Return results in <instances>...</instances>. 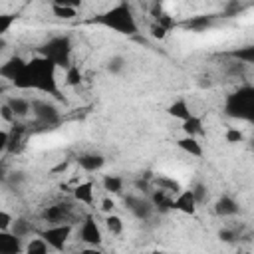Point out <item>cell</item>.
Masks as SVG:
<instances>
[{"label": "cell", "mask_w": 254, "mask_h": 254, "mask_svg": "<svg viewBox=\"0 0 254 254\" xmlns=\"http://www.w3.org/2000/svg\"><path fill=\"white\" fill-rule=\"evenodd\" d=\"M101 183H103V189L111 194H121L123 192V179L117 177V175H105Z\"/></svg>", "instance_id": "cb8c5ba5"}, {"label": "cell", "mask_w": 254, "mask_h": 254, "mask_svg": "<svg viewBox=\"0 0 254 254\" xmlns=\"http://www.w3.org/2000/svg\"><path fill=\"white\" fill-rule=\"evenodd\" d=\"M189 190L192 192V196H194L196 204L206 202V198H208V189H206V185H204V183H194V185H192V189H189Z\"/></svg>", "instance_id": "4dcf8cb0"}, {"label": "cell", "mask_w": 254, "mask_h": 254, "mask_svg": "<svg viewBox=\"0 0 254 254\" xmlns=\"http://www.w3.org/2000/svg\"><path fill=\"white\" fill-rule=\"evenodd\" d=\"M6 105L12 109V113H14L16 117H26V115L32 111V103H30L28 99H24V97H10V99L6 101Z\"/></svg>", "instance_id": "7402d4cb"}, {"label": "cell", "mask_w": 254, "mask_h": 254, "mask_svg": "<svg viewBox=\"0 0 254 254\" xmlns=\"http://www.w3.org/2000/svg\"><path fill=\"white\" fill-rule=\"evenodd\" d=\"M196 200L190 190H181L179 194L173 196V210L185 212V214H194L196 212Z\"/></svg>", "instance_id": "8fae6325"}, {"label": "cell", "mask_w": 254, "mask_h": 254, "mask_svg": "<svg viewBox=\"0 0 254 254\" xmlns=\"http://www.w3.org/2000/svg\"><path fill=\"white\" fill-rule=\"evenodd\" d=\"M234 56L238 58V60H244L246 64H250L252 60H254V48H244V50H238V52H234Z\"/></svg>", "instance_id": "e575fe53"}, {"label": "cell", "mask_w": 254, "mask_h": 254, "mask_svg": "<svg viewBox=\"0 0 254 254\" xmlns=\"http://www.w3.org/2000/svg\"><path fill=\"white\" fill-rule=\"evenodd\" d=\"M4 50H6V40H4V38H0V54H2Z\"/></svg>", "instance_id": "b9f144b4"}, {"label": "cell", "mask_w": 254, "mask_h": 254, "mask_svg": "<svg viewBox=\"0 0 254 254\" xmlns=\"http://www.w3.org/2000/svg\"><path fill=\"white\" fill-rule=\"evenodd\" d=\"M177 145H179L181 151H185L192 157H202V147H200L198 139H194V137H181L177 141Z\"/></svg>", "instance_id": "603a6c76"}, {"label": "cell", "mask_w": 254, "mask_h": 254, "mask_svg": "<svg viewBox=\"0 0 254 254\" xmlns=\"http://www.w3.org/2000/svg\"><path fill=\"white\" fill-rule=\"evenodd\" d=\"M32 222L30 220H26V218H16L14 222H12V228H10V232L12 234H16L18 238H24V236H28V234H32Z\"/></svg>", "instance_id": "484cf974"}, {"label": "cell", "mask_w": 254, "mask_h": 254, "mask_svg": "<svg viewBox=\"0 0 254 254\" xmlns=\"http://www.w3.org/2000/svg\"><path fill=\"white\" fill-rule=\"evenodd\" d=\"M0 175H2V165H0Z\"/></svg>", "instance_id": "ee69618b"}, {"label": "cell", "mask_w": 254, "mask_h": 254, "mask_svg": "<svg viewBox=\"0 0 254 254\" xmlns=\"http://www.w3.org/2000/svg\"><path fill=\"white\" fill-rule=\"evenodd\" d=\"M95 22H99L101 26H105V28L117 32V34H123V36H133V34L139 32L135 14H133V10L127 2H119V4L111 6L101 16H97Z\"/></svg>", "instance_id": "6da1fadb"}, {"label": "cell", "mask_w": 254, "mask_h": 254, "mask_svg": "<svg viewBox=\"0 0 254 254\" xmlns=\"http://www.w3.org/2000/svg\"><path fill=\"white\" fill-rule=\"evenodd\" d=\"M26 133H28V127L24 123H14L12 129L8 131V153H20V149L24 147V141H26Z\"/></svg>", "instance_id": "30bf717a"}, {"label": "cell", "mask_w": 254, "mask_h": 254, "mask_svg": "<svg viewBox=\"0 0 254 254\" xmlns=\"http://www.w3.org/2000/svg\"><path fill=\"white\" fill-rule=\"evenodd\" d=\"M149 202L153 204V208L157 210V212H169V210H173V194H169V192H165V190H161V189H155L153 192H151V196H149Z\"/></svg>", "instance_id": "5bb4252c"}, {"label": "cell", "mask_w": 254, "mask_h": 254, "mask_svg": "<svg viewBox=\"0 0 254 254\" xmlns=\"http://www.w3.org/2000/svg\"><path fill=\"white\" fill-rule=\"evenodd\" d=\"M77 165H79L83 171H87V173H95V171L103 169L105 157L99 155V153H83V155L77 157Z\"/></svg>", "instance_id": "2e32d148"}, {"label": "cell", "mask_w": 254, "mask_h": 254, "mask_svg": "<svg viewBox=\"0 0 254 254\" xmlns=\"http://www.w3.org/2000/svg\"><path fill=\"white\" fill-rule=\"evenodd\" d=\"M224 111L230 117L250 121L254 117V89H252V85H244V87L236 89L234 93H230L226 97Z\"/></svg>", "instance_id": "3957f363"}, {"label": "cell", "mask_w": 254, "mask_h": 254, "mask_svg": "<svg viewBox=\"0 0 254 254\" xmlns=\"http://www.w3.org/2000/svg\"><path fill=\"white\" fill-rule=\"evenodd\" d=\"M125 65H127V62H125L123 56H111L109 62H107V71L113 73V75H117V73H121L125 69Z\"/></svg>", "instance_id": "f1b7e54d"}, {"label": "cell", "mask_w": 254, "mask_h": 254, "mask_svg": "<svg viewBox=\"0 0 254 254\" xmlns=\"http://www.w3.org/2000/svg\"><path fill=\"white\" fill-rule=\"evenodd\" d=\"M79 240L81 242H85L87 246H99L101 244V228H99V224L91 218V216H85L83 218V222H81V226H79Z\"/></svg>", "instance_id": "ba28073f"}, {"label": "cell", "mask_w": 254, "mask_h": 254, "mask_svg": "<svg viewBox=\"0 0 254 254\" xmlns=\"http://www.w3.org/2000/svg\"><path fill=\"white\" fill-rule=\"evenodd\" d=\"M113 206H115L113 198H109V196H107V198H103V200H101V210H103V212H109V214H111Z\"/></svg>", "instance_id": "f35d334b"}, {"label": "cell", "mask_w": 254, "mask_h": 254, "mask_svg": "<svg viewBox=\"0 0 254 254\" xmlns=\"http://www.w3.org/2000/svg\"><path fill=\"white\" fill-rule=\"evenodd\" d=\"M14 22H16V16L14 14H0V38L12 28Z\"/></svg>", "instance_id": "d6a6232c"}, {"label": "cell", "mask_w": 254, "mask_h": 254, "mask_svg": "<svg viewBox=\"0 0 254 254\" xmlns=\"http://www.w3.org/2000/svg\"><path fill=\"white\" fill-rule=\"evenodd\" d=\"M149 254H165V252H161V250H153V252H149Z\"/></svg>", "instance_id": "7bdbcfd3"}, {"label": "cell", "mask_w": 254, "mask_h": 254, "mask_svg": "<svg viewBox=\"0 0 254 254\" xmlns=\"http://www.w3.org/2000/svg\"><path fill=\"white\" fill-rule=\"evenodd\" d=\"M218 238H220L222 242H228V244H232V242H236L238 234H236L234 230H230V228H222V230L218 232Z\"/></svg>", "instance_id": "d590c367"}, {"label": "cell", "mask_w": 254, "mask_h": 254, "mask_svg": "<svg viewBox=\"0 0 254 254\" xmlns=\"http://www.w3.org/2000/svg\"><path fill=\"white\" fill-rule=\"evenodd\" d=\"M24 254H48V244H46L42 238H32V240L26 244Z\"/></svg>", "instance_id": "83f0119b"}, {"label": "cell", "mask_w": 254, "mask_h": 254, "mask_svg": "<svg viewBox=\"0 0 254 254\" xmlns=\"http://www.w3.org/2000/svg\"><path fill=\"white\" fill-rule=\"evenodd\" d=\"M32 113H34V119H36V127L40 131L52 129L60 123V111L50 101H40V99L32 101Z\"/></svg>", "instance_id": "5b68a950"}, {"label": "cell", "mask_w": 254, "mask_h": 254, "mask_svg": "<svg viewBox=\"0 0 254 254\" xmlns=\"http://www.w3.org/2000/svg\"><path fill=\"white\" fill-rule=\"evenodd\" d=\"M0 117H2L4 121H8V123H12V125L16 123V115L12 113V109H10V107H8L6 103H4V105H0Z\"/></svg>", "instance_id": "74e56055"}, {"label": "cell", "mask_w": 254, "mask_h": 254, "mask_svg": "<svg viewBox=\"0 0 254 254\" xmlns=\"http://www.w3.org/2000/svg\"><path fill=\"white\" fill-rule=\"evenodd\" d=\"M167 113L171 115V117H175V119H181V121H185V119H189L192 113H190V107H189V103H187V99H175L169 107H167Z\"/></svg>", "instance_id": "ffe728a7"}, {"label": "cell", "mask_w": 254, "mask_h": 254, "mask_svg": "<svg viewBox=\"0 0 254 254\" xmlns=\"http://www.w3.org/2000/svg\"><path fill=\"white\" fill-rule=\"evenodd\" d=\"M212 24H214V18L212 16H192V18H189V20L183 22V28L185 30H190V32H206Z\"/></svg>", "instance_id": "ac0fdd59"}, {"label": "cell", "mask_w": 254, "mask_h": 254, "mask_svg": "<svg viewBox=\"0 0 254 254\" xmlns=\"http://www.w3.org/2000/svg\"><path fill=\"white\" fill-rule=\"evenodd\" d=\"M42 218L48 222V226L71 224L73 222V206L69 202H56L52 206H46V210L42 212Z\"/></svg>", "instance_id": "52a82bcc"}, {"label": "cell", "mask_w": 254, "mask_h": 254, "mask_svg": "<svg viewBox=\"0 0 254 254\" xmlns=\"http://www.w3.org/2000/svg\"><path fill=\"white\" fill-rule=\"evenodd\" d=\"M105 228L113 234V236H119L121 232H123V220H121V216H117V214H107L105 216Z\"/></svg>", "instance_id": "4316f807"}, {"label": "cell", "mask_w": 254, "mask_h": 254, "mask_svg": "<svg viewBox=\"0 0 254 254\" xmlns=\"http://www.w3.org/2000/svg\"><path fill=\"white\" fill-rule=\"evenodd\" d=\"M56 65L38 56V58H32L28 62V71H30V79H32V89H38L42 93H48V95H56L60 97V89H58V79H56Z\"/></svg>", "instance_id": "7a4b0ae2"}, {"label": "cell", "mask_w": 254, "mask_h": 254, "mask_svg": "<svg viewBox=\"0 0 254 254\" xmlns=\"http://www.w3.org/2000/svg\"><path fill=\"white\" fill-rule=\"evenodd\" d=\"M238 210H240L238 202H236L232 196H228V194H222V196L216 200V204H214V212H216L218 216H222V218L234 216V214H238Z\"/></svg>", "instance_id": "e0dca14e"}, {"label": "cell", "mask_w": 254, "mask_h": 254, "mask_svg": "<svg viewBox=\"0 0 254 254\" xmlns=\"http://www.w3.org/2000/svg\"><path fill=\"white\" fill-rule=\"evenodd\" d=\"M224 139H226V143H242L244 141V133L238 129V127H228L226 129V133H224Z\"/></svg>", "instance_id": "1f68e13d"}, {"label": "cell", "mask_w": 254, "mask_h": 254, "mask_svg": "<svg viewBox=\"0 0 254 254\" xmlns=\"http://www.w3.org/2000/svg\"><path fill=\"white\" fill-rule=\"evenodd\" d=\"M125 204H127V208L133 212V216L139 218V220H149L151 214L155 212V208H153V204L149 202V198H143V196H133V194H129V196H125Z\"/></svg>", "instance_id": "9c48e42d"}, {"label": "cell", "mask_w": 254, "mask_h": 254, "mask_svg": "<svg viewBox=\"0 0 254 254\" xmlns=\"http://www.w3.org/2000/svg\"><path fill=\"white\" fill-rule=\"evenodd\" d=\"M71 236V224H54L40 232V238L48 244V248L62 252Z\"/></svg>", "instance_id": "8992f818"}, {"label": "cell", "mask_w": 254, "mask_h": 254, "mask_svg": "<svg viewBox=\"0 0 254 254\" xmlns=\"http://www.w3.org/2000/svg\"><path fill=\"white\" fill-rule=\"evenodd\" d=\"M81 79H83V75H81V69H79L77 65H69V67L65 69V83H67V85L75 87V85L81 83Z\"/></svg>", "instance_id": "f546056e"}, {"label": "cell", "mask_w": 254, "mask_h": 254, "mask_svg": "<svg viewBox=\"0 0 254 254\" xmlns=\"http://www.w3.org/2000/svg\"><path fill=\"white\" fill-rule=\"evenodd\" d=\"M52 12L60 20H71L77 16V2H69V0L52 2Z\"/></svg>", "instance_id": "9a60e30c"}, {"label": "cell", "mask_w": 254, "mask_h": 254, "mask_svg": "<svg viewBox=\"0 0 254 254\" xmlns=\"http://www.w3.org/2000/svg\"><path fill=\"white\" fill-rule=\"evenodd\" d=\"M42 58L50 60L56 67L71 65V40L67 36H56L42 46Z\"/></svg>", "instance_id": "277c9868"}, {"label": "cell", "mask_w": 254, "mask_h": 254, "mask_svg": "<svg viewBox=\"0 0 254 254\" xmlns=\"http://www.w3.org/2000/svg\"><path fill=\"white\" fill-rule=\"evenodd\" d=\"M0 254H22V238L10 230L0 232Z\"/></svg>", "instance_id": "4fadbf2b"}, {"label": "cell", "mask_w": 254, "mask_h": 254, "mask_svg": "<svg viewBox=\"0 0 254 254\" xmlns=\"http://www.w3.org/2000/svg\"><path fill=\"white\" fill-rule=\"evenodd\" d=\"M155 185H157V189H161V190H165L169 194H179L181 192V185L175 179H169V177H157Z\"/></svg>", "instance_id": "d4e9b609"}, {"label": "cell", "mask_w": 254, "mask_h": 254, "mask_svg": "<svg viewBox=\"0 0 254 254\" xmlns=\"http://www.w3.org/2000/svg\"><path fill=\"white\" fill-rule=\"evenodd\" d=\"M79 254H101V250L95 248V246H87V248H83Z\"/></svg>", "instance_id": "60d3db41"}, {"label": "cell", "mask_w": 254, "mask_h": 254, "mask_svg": "<svg viewBox=\"0 0 254 254\" xmlns=\"http://www.w3.org/2000/svg\"><path fill=\"white\" fill-rule=\"evenodd\" d=\"M24 65H26V62L22 60V58H18V56H12L10 60H6L2 65H0V77L2 79H8L10 83L16 79V75L24 69Z\"/></svg>", "instance_id": "7c38bea8"}, {"label": "cell", "mask_w": 254, "mask_h": 254, "mask_svg": "<svg viewBox=\"0 0 254 254\" xmlns=\"http://www.w3.org/2000/svg\"><path fill=\"white\" fill-rule=\"evenodd\" d=\"M181 129H183V133H185V137H198V135H202L204 133V127H202V119L198 117V115H190L189 119H185L183 121V125H181Z\"/></svg>", "instance_id": "d6986e66"}, {"label": "cell", "mask_w": 254, "mask_h": 254, "mask_svg": "<svg viewBox=\"0 0 254 254\" xmlns=\"http://www.w3.org/2000/svg\"><path fill=\"white\" fill-rule=\"evenodd\" d=\"M149 32H151V36L155 38V40H165L167 38V30L165 28H161L159 24H151V28H149Z\"/></svg>", "instance_id": "8d00e7d4"}, {"label": "cell", "mask_w": 254, "mask_h": 254, "mask_svg": "<svg viewBox=\"0 0 254 254\" xmlns=\"http://www.w3.org/2000/svg\"><path fill=\"white\" fill-rule=\"evenodd\" d=\"M12 222H14L12 214H10V212H6V210H0V232L10 230V228H12Z\"/></svg>", "instance_id": "836d02e7"}, {"label": "cell", "mask_w": 254, "mask_h": 254, "mask_svg": "<svg viewBox=\"0 0 254 254\" xmlns=\"http://www.w3.org/2000/svg\"><path fill=\"white\" fill-rule=\"evenodd\" d=\"M0 91H2V85H0Z\"/></svg>", "instance_id": "f6af8a7d"}, {"label": "cell", "mask_w": 254, "mask_h": 254, "mask_svg": "<svg viewBox=\"0 0 254 254\" xmlns=\"http://www.w3.org/2000/svg\"><path fill=\"white\" fill-rule=\"evenodd\" d=\"M8 149V131L0 129V153H4Z\"/></svg>", "instance_id": "ab89813d"}, {"label": "cell", "mask_w": 254, "mask_h": 254, "mask_svg": "<svg viewBox=\"0 0 254 254\" xmlns=\"http://www.w3.org/2000/svg\"><path fill=\"white\" fill-rule=\"evenodd\" d=\"M73 198H75L77 202L91 204V202H93V183H91V181H85V183L75 185V189H73Z\"/></svg>", "instance_id": "44dd1931"}]
</instances>
